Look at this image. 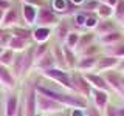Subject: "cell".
<instances>
[{
  "label": "cell",
  "mask_w": 124,
  "mask_h": 116,
  "mask_svg": "<svg viewBox=\"0 0 124 116\" xmlns=\"http://www.w3.org/2000/svg\"><path fill=\"white\" fill-rule=\"evenodd\" d=\"M16 85H17V79L14 77L11 68L0 64V87L6 91H14Z\"/></svg>",
  "instance_id": "cell-7"
},
{
  "label": "cell",
  "mask_w": 124,
  "mask_h": 116,
  "mask_svg": "<svg viewBox=\"0 0 124 116\" xmlns=\"http://www.w3.org/2000/svg\"><path fill=\"white\" fill-rule=\"evenodd\" d=\"M113 19L121 26V22L124 19V0H118V3L113 6Z\"/></svg>",
  "instance_id": "cell-30"
},
{
  "label": "cell",
  "mask_w": 124,
  "mask_h": 116,
  "mask_svg": "<svg viewBox=\"0 0 124 116\" xmlns=\"http://www.w3.org/2000/svg\"><path fill=\"white\" fill-rule=\"evenodd\" d=\"M116 70H118V71L121 73V74L124 73V59H121V60H119V65H118V68H116Z\"/></svg>",
  "instance_id": "cell-41"
},
{
  "label": "cell",
  "mask_w": 124,
  "mask_h": 116,
  "mask_svg": "<svg viewBox=\"0 0 124 116\" xmlns=\"http://www.w3.org/2000/svg\"><path fill=\"white\" fill-rule=\"evenodd\" d=\"M104 116H118L116 115V105H113V104H108V105L106 107V110L102 111Z\"/></svg>",
  "instance_id": "cell-37"
},
{
  "label": "cell",
  "mask_w": 124,
  "mask_h": 116,
  "mask_svg": "<svg viewBox=\"0 0 124 116\" xmlns=\"http://www.w3.org/2000/svg\"><path fill=\"white\" fill-rule=\"evenodd\" d=\"M99 3H101L99 0H85V3L79 8V11H82V13H85V14L96 13V9H98Z\"/></svg>",
  "instance_id": "cell-29"
},
{
  "label": "cell",
  "mask_w": 124,
  "mask_h": 116,
  "mask_svg": "<svg viewBox=\"0 0 124 116\" xmlns=\"http://www.w3.org/2000/svg\"><path fill=\"white\" fill-rule=\"evenodd\" d=\"M70 77H71V84L73 87H75V90L78 94L84 96V98H90L92 94V87L90 84H88V80L85 79L84 73L78 71V70H73V71H70Z\"/></svg>",
  "instance_id": "cell-4"
},
{
  "label": "cell",
  "mask_w": 124,
  "mask_h": 116,
  "mask_svg": "<svg viewBox=\"0 0 124 116\" xmlns=\"http://www.w3.org/2000/svg\"><path fill=\"white\" fill-rule=\"evenodd\" d=\"M11 39H13V34H11V31H5V34L0 37V46H2V48H8V46H9Z\"/></svg>",
  "instance_id": "cell-35"
},
{
  "label": "cell",
  "mask_w": 124,
  "mask_h": 116,
  "mask_svg": "<svg viewBox=\"0 0 124 116\" xmlns=\"http://www.w3.org/2000/svg\"><path fill=\"white\" fill-rule=\"evenodd\" d=\"M85 19H87V14L82 13V11H78V13L73 15L75 25L76 26H81V28H84V26H85Z\"/></svg>",
  "instance_id": "cell-34"
},
{
  "label": "cell",
  "mask_w": 124,
  "mask_h": 116,
  "mask_svg": "<svg viewBox=\"0 0 124 116\" xmlns=\"http://www.w3.org/2000/svg\"><path fill=\"white\" fill-rule=\"evenodd\" d=\"M23 104H25V116H36L39 113L36 85H34V82L26 79H25V90H23Z\"/></svg>",
  "instance_id": "cell-2"
},
{
  "label": "cell",
  "mask_w": 124,
  "mask_h": 116,
  "mask_svg": "<svg viewBox=\"0 0 124 116\" xmlns=\"http://www.w3.org/2000/svg\"><path fill=\"white\" fill-rule=\"evenodd\" d=\"M25 3H28V5H33L36 8H42V6H46L48 5V2L46 0H23Z\"/></svg>",
  "instance_id": "cell-38"
},
{
  "label": "cell",
  "mask_w": 124,
  "mask_h": 116,
  "mask_svg": "<svg viewBox=\"0 0 124 116\" xmlns=\"http://www.w3.org/2000/svg\"><path fill=\"white\" fill-rule=\"evenodd\" d=\"M56 64H54V59H53V54L51 51H46L44 56H40L37 60H34V70H37L39 73L45 71V70H50V68H54Z\"/></svg>",
  "instance_id": "cell-18"
},
{
  "label": "cell",
  "mask_w": 124,
  "mask_h": 116,
  "mask_svg": "<svg viewBox=\"0 0 124 116\" xmlns=\"http://www.w3.org/2000/svg\"><path fill=\"white\" fill-rule=\"evenodd\" d=\"M92 105H95L99 111H104L106 107L108 105V101H110V93L108 91H104V90H96V88H92Z\"/></svg>",
  "instance_id": "cell-10"
},
{
  "label": "cell",
  "mask_w": 124,
  "mask_h": 116,
  "mask_svg": "<svg viewBox=\"0 0 124 116\" xmlns=\"http://www.w3.org/2000/svg\"><path fill=\"white\" fill-rule=\"evenodd\" d=\"M119 29V23L115 20V19H99L98 25H96V28L93 29L96 33V36H104V34H108L112 33V31H116Z\"/></svg>",
  "instance_id": "cell-11"
},
{
  "label": "cell",
  "mask_w": 124,
  "mask_h": 116,
  "mask_svg": "<svg viewBox=\"0 0 124 116\" xmlns=\"http://www.w3.org/2000/svg\"><path fill=\"white\" fill-rule=\"evenodd\" d=\"M3 34H5V28H2V26H0V37H2Z\"/></svg>",
  "instance_id": "cell-46"
},
{
  "label": "cell",
  "mask_w": 124,
  "mask_h": 116,
  "mask_svg": "<svg viewBox=\"0 0 124 116\" xmlns=\"http://www.w3.org/2000/svg\"><path fill=\"white\" fill-rule=\"evenodd\" d=\"M119 65V59H116L113 56H107V54H101L99 59H98V64H96V68H95V73H106V71H110V70H116Z\"/></svg>",
  "instance_id": "cell-9"
},
{
  "label": "cell",
  "mask_w": 124,
  "mask_h": 116,
  "mask_svg": "<svg viewBox=\"0 0 124 116\" xmlns=\"http://www.w3.org/2000/svg\"><path fill=\"white\" fill-rule=\"evenodd\" d=\"M3 50H5V48H2V46H0V56H2V53H3Z\"/></svg>",
  "instance_id": "cell-48"
},
{
  "label": "cell",
  "mask_w": 124,
  "mask_h": 116,
  "mask_svg": "<svg viewBox=\"0 0 124 116\" xmlns=\"http://www.w3.org/2000/svg\"><path fill=\"white\" fill-rule=\"evenodd\" d=\"M53 34L51 28H45V26H36L33 29V40L36 44H44V42H48L50 37Z\"/></svg>",
  "instance_id": "cell-21"
},
{
  "label": "cell",
  "mask_w": 124,
  "mask_h": 116,
  "mask_svg": "<svg viewBox=\"0 0 124 116\" xmlns=\"http://www.w3.org/2000/svg\"><path fill=\"white\" fill-rule=\"evenodd\" d=\"M123 91H124V76H123Z\"/></svg>",
  "instance_id": "cell-49"
},
{
  "label": "cell",
  "mask_w": 124,
  "mask_h": 116,
  "mask_svg": "<svg viewBox=\"0 0 124 116\" xmlns=\"http://www.w3.org/2000/svg\"><path fill=\"white\" fill-rule=\"evenodd\" d=\"M61 15L56 14L51 9V6H42L37 11V19H36V25L37 26H45V28H54L59 23Z\"/></svg>",
  "instance_id": "cell-3"
},
{
  "label": "cell",
  "mask_w": 124,
  "mask_h": 116,
  "mask_svg": "<svg viewBox=\"0 0 124 116\" xmlns=\"http://www.w3.org/2000/svg\"><path fill=\"white\" fill-rule=\"evenodd\" d=\"M64 105L56 101L46 98V96H42L37 93V111L42 115H54L59 113V111H64Z\"/></svg>",
  "instance_id": "cell-5"
},
{
  "label": "cell",
  "mask_w": 124,
  "mask_h": 116,
  "mask_svg": "<svg viewBox=\"0 0 124 116\" xmlns=\"http://www.w3.org/2000/svg\"><path fill=\"white\" fill-rule=\"evenodd\" d=\"M124 40V31L123 29H116V31H112L108 34H104V36H99L98 37V42L101 46H107V45H115L118 42H123Z\"/></svg>",
  "instance_id": "cell-16"
},
{
  "label": "cell",
  "mask_w": 124,
  "mask_h": 116,
  "mask_svg": "<svg viewBox=\"0 0 124 116\" xmlns=\"http://www.w3.org/2000/svg\"><path fill=\"white\" fill-rule=\"evenodd\" d=\"M50 51H51V54H53L54 64H56V67H57V68L68 70V68H67V64H65V56H64V51H62V44L54 45L53 48H50Z\"/></svg>",
  "instance_id": "cell-24"
},
{
  "label": "cell",
  "mask_w": 124,
  "mask_h": 116,
  "mask_svg": "<svg viewBox=\"0 0 124 116\" xmlns=\"http://www.w3.org/2000/svg\"><path fill=\"white\" fill-rule=\"evenodd\" d=\"M121 28H123V31H124V19H123V22H121Z\"/></svg>",
  "instance_id": "cell-47"
},
{
  "label": "cell",
  "mask_w": 124,
  "mask_h": 116,
  "mask_svg": "<svg viewBox=\"0 0 124 116\" xmlns=\"http://www.w3.org/2000/svg\"><path fill=\"white\" fill-rule=\"evenodd\" d=\"M0 96H2V87H0Z\"/></svg>",
  "instance_id": "cell-51"
},
{
  "label": "cell",
  "mask_w": 124,
  "mask_h": 116,
  "mask_svg": "<svg viewBox=\"0 0 124 116\" xmlns=\"http://www.w3.org/2000/svg\"><path fill=\"white\" fill-rule=\"evenodd\" d=\"M102 54H107V56H113L116 59H124V40L118 42L115 45H107L102 46Z\"/></svg>",
  "instance_id": "cell-22"
},
{
  "label": "cell",
  "mask_w": 124,
  "mask_h": 116,
  "mask_svg": "<svg viewBox=\"0 0 124 116\" xmlns=\"http://www.w3.org/2000/svg\"><path fill=\"white\" fill-rule=\"evenodd\" d=\"M84 76H85V79L88 80V84H90L92 88H96V90H104V91H108V93H110V88H108L106 79H104V76L101 74V73L90 71V73H84Z\"/></svg>",
  "instance_id": "cell-12"
},
{
  "label": "cell",
  "mask_w": 124,
  "mask_h": 116,
  "mask_svg": "<svg viewBox=\"0 0 124 116\" xmlns=\"http://www.w3.org/2000/svg\"><path fill=\"white\" fill-rule=\"evenodd\" d=\"M20 11H22L23 25H26V26H33V25H36V19H37V11H39V8L33 6V5H28V3L23 2V3H22V8H20Z\"/></svg>",
  "instance_id": "cell-13"
},
{
  "label": "cell",
  "mask_w": 124,
  "mask_h": 116,
  "mask_svg": "<svg viewBox=\"0 0 124 116\" xmlns=\"http://www.w3.org/2000/svg\"><path fill=\"white\" fill-rule=\"evenodd\" d=\"M96 15L99 19H113V8L106 3H99L98 9H96Z\"/></svg>",
  "instance_id": "cell-26"
},
{
  "label": "cell",
  "mask_w": 124,
  "mask_h": 116,
  "mask_svg": "<svg viewBox=\"0 0 124 116\" xmlns=\"http://www.w3.org/2000/svg\"><path fill=\"white\" fill-rule=\"evenodd\" d=\"M3 15H5V11L0 9V25H2V20H3Z\"/></svg>",
  "instance_id": "cell-45"
},
{
  "label": "cell",
  "mask_w": 124,
  "mask_h": 116,
  "mask_svg": "<svg viewBox=\"0 0 124 116\" xmlns=\"http://www.w3.org/2000/svg\"><path fill=\"white\" fill-rule=\"evenodd\" d=\"M71 2L75 3V5H76L78 8H81V6H82L84 3H85V0H71Z\"/></svg>",
  "instance_id": "cell-43"
},
{
  "label": "cell",
  "mask_w": 124,
  "mask_h": 116,
  "mask_svg": "<svg viewBox=\"0 0 124 116\" xmlns=\"http://www.w3.org/2000/svg\"><path fill=\"white\" fill-rule=\"evenodd\" d=\"M102 54V46L98 44H92L90 46L84 50L82 53L79 54V57H90V56H101Z\"/></svg>",
  "instance_id": "cell-28"
},
{
  "label": "cell",
  "mask_w": 124,
  "mask_h": 116,
  "mask_svg": "<svg viewBox=\"0 0 124 116\" xmlns=\"http://www.w3.org/2000/svg\"><path fill=\"white\" fill-rule=\"evenodd\" d=\"M70 116H85V110L84 108H71Z\"/></svg>",
  "instance_id": "cell-39"
},
{
  "label": "cell",
  "mask_w": 124,
  "mask_h": 116,
  "mask_svg": "<svg viewBox=\"0 0 124 116\" xmlns=\"http://www.w3.org/2000/svg\"><path fill=\"white\" fill-rule=\"evenodd\" d=\"M85 116H104V115H102V111H99L95 105L88 104V107L85 108Z\"/></svg>",
  "instance_id": "cell-36"
},
{
  "label": "cell",
  "mask_w": 124,
  "mask_h": 116,
  "mask_svg": "<svg viewBox=\"0 0 124 116\" xmlns=\"http://www.w3.org/2000/svg\"><path fill=\"white\" fill-rule=\"evenodd\" d=\"M104 79L110 88V91L118 93L121 98H124V91H123V74L118 71V70H110V71L102 73Z\"/></svg>",
  "instance_id": "cell-6"
},
{
  "label": "cell",
  "mask_w": 124,
  "mask_h": 116,
  "mask_svg": "<svg viewBox=\"0 0 124 116\" xmlns=\"http://www.w3.org/2000/svg\"><path fill=\"white\" fill-rule=\"evenodd\" d=\"M62 51H64V56H65V64H67L68 71H73V70H76L78 60H79V56L75 53V50L68 48L65 44H62Z\"/></svg>",
  "instance_id": "cell-20"
},
{
  "label": "cell",
  "mask_w": 124,
  "mask_h": 116,
  "mask_svg": "<svg viewBox=\"0 0 124 116\" xmlns=\"http://www.w3.org/2000/svg\"><path fill=\"white\" fill-rule=\"evenodd\" d=\"M19 19H20V15H19V11L16 6H11L8 11H5V15H3V20H2V28L5 29H11L13 26H17V25H22L20 22H19Z\"/></svg>",
  "instance_id": "cell-14"
},
{
  "label": "cell",
  "mask_w": 124,
  "mask_h": 116,
  "mask_svg": "<svg viewBox=\"0 0 124 116\" xmlns=\"http://www.w3.org/2000/svg\"><path fill=\"white\" fill-rule=\"evenodd\" d=\"M70 33H71V29H70V25H68L67 19L61 17L59 23L53 28V34H54V37H56V40L59 42V44H64L65 39H67V36H68Z\"/></svg>",
  "instance_id": "cell-15"
},
{
  "label": "cell",
  "mask_w": 124,
  "mask_h": 116,
  "mask_svg": "<svg viewBox=\"0 0 124 116\" xmlns=\"http://www.w3.org/2000/svg\"><path fill=\"white\" fill-rule=\"evenodd\" d=\"M11 6H13L11 5V0H0V9L2 11H8Z\"/></svg>",
  "instance_id": "cell-40"
},
{
  "label": "cell",
  "mask_w": 124,
  "mask_h": 116,
  "mask_svg": "<svg viewBox=\"0 0 124 116\" xmlns=\"http://www.w3.org/2000/svg\"><path fill=\"white\" fill-rule=\"evenodd\" d=\"M31 46V42L28 40H23V39H19V37H14L11 39V42H9V46L8 48H11L13 51L16 53H20V51H25V50H28Z\"/></svg>",
  "instance_id": "cell-25"
},
{
  "label": "cell",
  "mask_w": 124,
  "mask_h": 116,
  "mask_svg": "<svg viewBox=\"0 0 124 116\" xmlns=\"http://www.w3.org/2000/svg\"><path fill=\"white\" fill-rule=\"evenodd\" d=\"M14 57H16V51H13L11 48H5L0 56V64L5 65V67H11L14 62Z\"/></svg>",
  "instance_id": "cell-27"
},
{
  "label": "cell",
  "mask_w": 124,
  "mask_h": 116,
  "mask_svg": "<svg viewBox=\"0 0 124 116\" xmlns=\"http://www.w3.org/2000/svg\"><path fill=\"white\" fill-rule=\"evenodd\" d=\"M19 105H20V94L17 91H9L5 99V105H3V116H17Z\"/></svg>",
  "instance_id": "cell-8"
},
{
  "label": "cell",
  "mask_w": 124,
  "mask_h": 116,
  "mask_svg": "<svg viewBox=\"0 0 124 116\" xmlns=\"http://www.w3.org/2000/svg\"><path fill=\"white\" fill-rule=\"evenodd\" d=\"M98 59H99V56L79 57V60H78V65H76V70H78V71H81V73H90V71H95L96 64H98Z\"/></svg>",
  "instance_id": "cell-19"
},
{
  "label": "cell",
  "mask_w": 124,
  "mask_h": 116,
  "mask_svg": "<svg viewBox=\"0 0 124 116\" xmlns=\"http://www.w3.org/2000/svg\"><path fill=\"white\" fill-rule=\"evenodd\" d=\"M98 39V36H96L95 31H87V33H81V37H79V42H78L76 48H75V53L79 56L81 53L84 51L87 46H90L93 42Z\"/></svg>",
  "instance_id": "cell-17"
},
{
  "label": "cell",
  "mask_w": 124,
  "mask_h": 116,
  "mask_svg": "<svg viewBox=\"0 0 124 116\" xmlns=\"http://www.w3.org/2000/svg\"><path fill=\"white\" fill-rule=\"evenodd\" d=\"M116 115H118V116H124V105L123 107H116Z\"/></svg>",
  "instance_id": "cell-42"
},
{
  "label": "cell",
  "mask_w": 124,
  "mask_h": 116,
  "mask_svg": "<svg viewBox=\"0 0 124 116\" xmlns=\"http://www.w3.org/2000/svg\"><path fill=\"white\" fill-rule=\"evenodd\" d=\"M51 9L56 14L62 15L67 13V0H51Z\"/></svg>",
  "instance_id": "cell-31"
},
{
  "label": "cell",
  "mask_w": 124,
  "mask_h": 116,
  "mask_svg": "<svg viewBox=\"0 0 124 116\" xmlns=\"http://www.w3.org/2000/svg\"><path fill=\"white\" fill-rule=\"evenodd\" d=\"M42 77L48 80H54L56 84H59L65 91H71V93H76L75 87L71 84V77H70V71L68 70H62V68H50V70H45V71L40 73Z\"/></svg>",
  "instance_id": "cell-1"
},
{
  "label": "cell",
  "mask_w": 124,
  "mask_h": 116,
  "mask_svg": "<svg viewBox=\"0 0 124 116\" xmlns=\"http://www.w3.org/2000/svg\"><path fill=\"white\" fill-rule=\"evenodd\" d=\"M11 34H13L14 37H19V39H23V40L33 42V29H31L30 26H25V25L13 26V28H11Z\"/></svg>",
  "instance_id": "cell-23"
},
{
  "label": "cell",
  "mask_w": 124,
  "mask_h": 116,
  "mask_svg": "<svg viewBox=\"0 0 124 116\" xmlns=\"http://www.w3.org/2000/svg\"><path fill=\"white\" fill-rule=\"evenodd\" d=\"M79 37H81V33L79 31H71V33L67 36V39H65V42L64 44L68 46V48H71V50H75L76 48V45H78V42H79Z\"/></svg>",
  "instance_id": "cell-32"
},
{
  "label": "cell",
  "mask_w": 124,
  "mask_h": 116,
  "mask_svg": "<svg viewBox=\"0 0 124 116\" xmlns=\"http://www.w3.org/2000/svg\"><path fill=\"white\" fill-rule=\"evenodd\" d=\"M36 116H44V115H42V113H37V115H36Z\"/></svg>",
  "instance_id": "cell-50"
},
{
  "label": "cell",
  "mask_w": 124,
  "mask_h": 116,
  "mask_svg": "<svg viewBox=\"0 0 124 116\" xmlns=\"http://www.w3.org/2000/svg\"><path fill=\"white\" fill-rule=\"evenodd\" d=\"M46 51H50L48 42H44V44H36V45H34V60H37L40 56H44Z\"/></svg>",
  "instance_id": "cell-33"
},
{
  "label": "cell",
  "mask_w": 124,
  "mask_h": 116,
  "mask_svg": "<svg viewBox=\"0 0 124 116\" xmlns=\"http://www.w3.org/2000/svg\"><path fill=\"white\" fill-rule=\"evenodd\" d=\"M50 116H67L64 111H59V113H54V115H50Z\"/></svg>",
  "instance_id": "cell-44"
}]
</instances>
